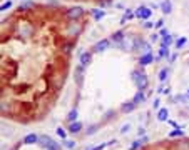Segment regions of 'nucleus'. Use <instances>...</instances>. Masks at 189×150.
I'll use <instances>...</instances> for the list:
<instances>
[{
	"label": "nucleus",
	"instance_id": "nucleus-39",
	"mask_svg": "<svg viewBox=\"0 0 189 150\" xmlns=\"http://www.w3.org/2000/svg\"><path fill=\"white\" fill-rule=\"evenodd\" d=\"M144 27H146V29H152V27H154V23H152V22H146V23H144Z\"/></svg>",
	"mask_w": 189,
	"mask_h": 150
},
{
	"label": "nucleus",
	"instance_id": "nucleus-19",
	"mask_svg": "<svg viewBox=\"0 0 189 150\" xmlns=\"http://www.w3.org/2000/svg\"><path fill=\"white\" fill-rule=\"evenodd\" d=\"M37 140H39V137H37L35 133H29V135L24 139V143H27V145H32V143H37Z\"/></svg>",
	"mask_w": 189,
	"mask_h": 150
},
{
	"label": "nucleus",
	"instance_id": "nucleus-36",
	"mask_svg": "<svg viewBox=\"0 0 189 150\" xmlns=\"http://www.w3.org/2000/svg\"><path fill=\"white\" fill-rule=\"evenodd\" d=\"M97 129H99V125H92L91 129H89V132H87V133H89V135H91V133H94V132H95V130H97Z\"/></svg>",
	"mask_w": 189,
	"mask_h": 150
},
{
	"label": "nucleus",
	"instance_id": "nucleus-29",
	"mask_svg": "<svg viewBox=\"0 0 189 150\" xmlns=\"http://www.w3.org/2000/svg\"><path fill=\"white\" fill-rule=\"evenodd\" d=\"M167 73H169V70H167V68H162V70L159 72V80H161V82H164V80L167 79Z\"/></svg>",
	"mask_w": 189,
	"mask_h": 150
},
{
	"label": "nucleus",
	"instance_id": "nucleus-2",
	"mask_svg": "<svg viewBox=\"0 0 189 150\" xmlns=\"http://www.w3.org/2000/svg\"><path fill=\"white\" fill-rule=\"evenodd\" d=\"M132 80H134L136 85H137V90L144 92V90L147 89L149 80H147V75H146L142 70H134V72H132Z\"/></svg>",
	"mask_w": 189,
	"mask_h": 150
},
{
	"label": "nucleus",
	"instance_id": "nucleus-27",
	"mask_svg": "<svg viewBox=\"0 0 189 150\" xmlns=\"http://www.w3.org/2000/svg\"><path fill=\"white\" fill-rule=\"evenodd\" d=\"M10 7H12V0H5V2H2V5H0V10L4 14V12H7Z\"/></svg>",
	"mask_w": 189,
	"mask_h": 150
},
{
	"label": "nucleus",
	"instance_id": "nucleus-38",
	"mask_svg": "<svg viewBox=\"0 0 189 150\" xmlns=\"http://www.w3.org/2000/svg\"><path fill=\"white\" fill-rule=\"evenodd\" d=\"M162 25H164V20H162V18L156 22V27H157V29H162Z\"/></svg>",
	"mask_w": 189,
	"mask_h": 150
},
{
	"label": "nucleus",
	"instance_id": "nucleus-31",
	"mask_svg": "<svg viewBox=\"0 0 189 150\" xmlns=\"http://www.w3.org/2000/svg\"><path fill=\"white\" fill-rule=\"evenodd\" d=\"M64 147H67V148H74V147H75V142H74V140H64Z\"/></svg>",
	"mask_w": 189,
	"mask_h": 150
},
{
	"label": "nucleus",
	"instance_id": "nucleus-44",
	"mask_svg": "<svg viewBox=\"0 0 189 150\" xmlns=\"http://www.w3.org/2000/svg\"><path fill=\"white\" fill-rule=\"evenodd\" d=\"M2 2H4V0H2Z\"/></svg>",
	"mask_w": 189,
	"mask_h": 150
},
{
	"label": "nucleus",
	"instance_id": "nucleus-33",
	"mask_svg": "<svg viewBox=\"0 0 189 150\" xmlns=\"http://www.w3.org/2000/svg\"><path fill=\"white\" fill-rule=\"evenodd\" d=\"M107 145H111V142H107V143H101V145H95L94 148H91V150H104Z\"/></svg>",
	"mask_w": 189,
	"mask_h": 150
},
{
	"label": "nucleus",
	"instance_id": "nucleus-3",
	"mask_svg": "<svg viewBox=\"0 0 189 150\" xmlns=\"http://www.w3.org/2000/svg\"><path fill=\"white\" fill-rule=\"evenodd\" d=\"M84 25L80 23L79 20H74V22H69L67 23V29H66V35L69 37V39H77V37L80 35V32H82Z\"/></svg>",
	"mask_w": 189,
	"mask_h": 150
},
{
	"label": "nucleus",
	"instance_id": "nucleus-9",
	"mask_svg": "<svg viewBox=\"0 0 189 150\" xmlns=\"http://www.w3.org/2000/svg\"><path fill=\"white\" fill-rule=\"evenodd\" d=\"M0 110H2V115H8L12 112V102L8 98H4L2 97V104H0Z\"/></svg>",
	"mask_w": 189,
	"mask_h": 150
},
{
	"label": "nucleus",
	"instance_id": "nucleus-35",
	"mask_svg": "<svg viewBox=\"0 0 189 150\" xmlns=\"http://www.w3.org/2000/svg\"><path fill=\"white\" fill-rule=\"evenodd\" d=\"M57 135L60 137V139H66L67 133H66V130H64V129H60V127H59V129H57Z\"/></svg>",
	"mask_w": 189,
	"mask_h": 150
},
{
	"label": "nucleus",
	"instance_id": "nucleus-23",
	"mask_svg": "<svg viewBox=\"0 0 189 150\" xmlns=\"http://www.w3.org/2000/svg\"><path fill=\"white\" fill-rule=\"evenodd\" d=\"M132 17H134V12H132L131 8H126V15L120 18V23H126V22H127L129 18H132Z\"/></svg>",
	"mask_w": 189,
	"mask_h": 150
},
{
	"label": "nucleus",
	"instance_id": "nucleus-34",
	"mask_svg": "<svg viewBox=\"0 0 189 150\" xmlns=\"http://www.w3.org/2000/svg\"><path fill=\"white\" fill-rule=\"evenodd\" d=\"M187 98H189L187 95H178L176 97V102H182L184 104V102H187Z\"/></svg>",
	"mask_w": 189,
	"mask_h": 150
},
{
	"label": "nucleus",
	"instance_id": "nucleus-20",
	"mask_svg": "<svg viewBox=\"0 0 189 150\" xmlns=\"http://www.w3.org/2000/svg\"><path fill=\"white\" fill-rule=\"evenodd\" d=\"M144 98H146V97H144V92H141V90H137V93H136V95H134V98H132V102H134V104L137 105V104H142V102H144Z\"/></svg>",
	"mask_w": 189,
	"mask_h": 150
},
{
	"label": "nucleus",
	"instance_id": "nucleus-26",
	"mask_svg": "<svg viewBox=\"0 0 189 150\" xmlns=\"http://www.w3.org/2000/svg\"><path fill=\"white\" fill-rule=\"evenodd\" d=\"M186 43H187V39H186V37H179V39L176 40V48H182Z\"/></svg>",
	"mask_w": 189,
	"mask_h": 150
},
{
	"label": "nucleus",
	"instance_id": "nucleus-5",
	"mask_svg": "<svg viewBox=\"0 0 189 150\" xmlns=\"http://www.w3.org/2000/svg\"><path fill=\"white\" fill-rule=\"evenodd\" d=\"M39 140H40V145L44 147L45 150H60V145L55 140H52L49 135H42Z\"/></svg>",
	"mask_w": 189,
	"mask_h": 150
},
{
	"label": "nucleus",
	"instance_id": "nucleus-40",
	"mask_svg": "<svg viewBox=\"0 0 189 150\" xmlns=\"http://www.w3.org/2000/svg\"><path fill=\"white\" fill-rule=\"evenodd\" d=\"M129 129H131V125H124L122 129H120V132H122V133H126V132H127Z\"/></svg>",
	"mask_w": 189,
	"mask_h": 150
},
{
	"label": "nucleus",
	"instance_id": "nucleus-25",
	"mask_svg": "<svg viewBox=\"0 0 189 150\" xmlns=\"http://www.w3.org/2000/svg\"><path fill=\"white\" fill-rule=\"evenodd\" d=\"M67 120L72 123V122H77V110L75 108H72V110L69 112V115H67Z\"/></svg>",
	"mask_w": 189,
	"mask_h": 150
},
{
	"label": "nucleus",
	"instance_id": "nucleus-16",
	"mask_svg": "<svg viewBox=\"0 0 189 150\" xmlns=\"http://www.w3.org/2000/svg\"><path fill=\"white\" fill-rule=\"evenodd\" d=\"M136 108V104L134 102H124L122 107H120V110L124 112V114H129V112H132Z\"/></svg>",
	"mask_w": 189,
	"mask_h": 150
},
{
	"label": "nucleus",
	"instance_id": "nucleus-41",
	"mask_svg": "<svg viewBox=\"0 0 189 150\" xmlns=\"http://www.w3.org/2000/svg\"><path fill=\"white\" fill-rule=\"evenodd\" d=\"M159 102L161 100H154V108H159Z\"/></svg>",
	"mask_w": 189,
	"mask_h": 150
},
{
	"label": "nucleus",
	"instance_id": "nucleus-12",
	"mask_svg": "<svg viewBox=\"0 0 189 150\" xmlns=\"http://www.w3.org/2000/svg\"><path fill=\"white\" fill-rule=\"evenodd\" d=\"M91 58H92V52H84L80 54V65L82 67H87L91 64Z\"/></svg>",
	"mask_w": 189,
	"mask_h": 150
},
{
	"label": "nucleus",
	"instance_id": "nucleus-37",
	"mask_svg": "<svg viewBox=\"0 0 189 150\" xmlns=\"http://www.w3.org/2000/svg\"><path fill=\"white\" fill-rule=\"evenodd\" d=\"M159 35H161V39H162V37H166V35H169V32H167L166 29H161V32H159Z\"/></svg>",
	"mask_w": 189,
	"mask_h": 150
},
{
	"label": "nucleus",
	"instance_id": "nucleus-8",
	"mask_svg": "<svg viewBox=\"0 0 189 150\" xmlns=\"http://www.w3.org/2000/svg\"><path fill=\"white\" fill-rule=\"evenodd\" d=\"M109 45H111V40L109 39H102V40H99V42L95 43L92 50H94L95 54H101V52H104V50L109 48Z\"/></svg>",
	"mask_w": 189,
	"mask_h": 150
},
{
	"label": "nucleus",
	"instance_id": "nucleus-32",
	"mask_svg": "<svg viewBox=\"0 0 189 150\" xmlns=\"http://www.w3.org/2000/svg\"><path fill=\"white\" fill-rule=\"evenodd\" d=\"M182 135H184V133H182V130H172V132L171 133H169V137H182Z\"/></svg>",
	"mask_w": 189,
	"mask_h": 150
},
{
	"label": "nucleus",
	"instance_id": "nucleus-6",
	"mask_svg": "<svg viewBox=\"0 0 189 150\" xmlns=\"http://www.w3.org/2000/svg\"><path fill=\"white\" fill-rule=\"evenodd\" d=\"M151 15H152V10L147 7H139L134 12V17L139 18V20H147V18H151Z\"/></svg>",
	"mask_w": 189,
	"mask_h": 150
},
{
	"label": "nucleus",
	"instance_id": "nucleus-11",
	"mask_svg": "<svg viewBox=\"0 0 189 150\" xmlns=\"http://www.w3.org/2000/svg\"><path fill=\"white\" fill-rule=\"evenodd\" d=\"M154 60V55L151 54H144V55H141V57H139V65H141V67H146V65H149L151 62Z\"/></svg>",
	"mask_w": 189,
	"mask_h": 150
},
{
	"label": "nucleus",
	"instance_id": "nucleus-21",
	"mask_svg": "<svg viewBox=\"0 0 189 150\" xmlns=\"http://www.w3.org/2000/svg\"><path fill=\"white\" fill-rule=\"evenodd\" d=\"M157 120L159 122L167 120V108H159V112H157Z\"/></svg>",
	"mask_w": 189,
	"mask_h": 150
},
{
	"label": "nucleus",
	"instance_id": "nucleus-7",
	"mask_svg": "<svg viewBox=\"0 0 189 150\" xmlns=\"http://www.w3.org/2000/svg\"><path fill=\"white\" fill-rule=\"evenodd\" d=\"M134 50H136V52H144V54H149V52H151V45L146 42V40H142V39H136Z\"/></svg>",
	"mask_w": 189,
	"mask_h": 150
},
{
	"label": "nucleus",
	"instance_id": "nucleus-42",
	"mask_svg": "<svg viewBox=\"0 0 189 150\" xmlns=\"http://www.w3.org/2000/svg\"><path fill=\"white\" fill-rule=\"evenodd\" d=\"M176 58H178V55H176V54H174V55H171V57H169V60H171V62H174V60H176Z\"/></svg>",
	"mask_w": 189,
	"mask_h": 150
},
{
	"label": "nucleus",
	"instance_id": "nucleus-30",
	"mask_svg": "<svg viewBox=\"0 0 189 150\" xmlns=\"http://www.w3.org/2000/svg\"><path fill=\"white\" fill-rule=\"evenodd\" d=\"M92 14H94V18H95V20H101V18L104 17V15H106V14H104L102 10H99V8H97V10H94Z\"/></svg>",
	"mask_w": 189,
	"mask_h": 150
},
{
	"label": "nucleus",
	"instance_id": "nucleus-15",
	"mask_svg": "<svg viewBox=\"0 0 189 150\" xmlns=\"http://www.w3.org/2000/svg\"><path fill=\"white\" fill-rule=\"evenodd\" d=\"M80 130H82V123H80V122H72V123L69 125L67 132L69 133H79Z\"/></svg>",
	"mask_w": 189,
	"mask_h": 150
},
{
	"label": "nucleus",
	"instance_id": "nucleus-1",
	"mask_svg": "<svg viewBox=\"0 0 189 150\" xmlns=\"http://www.w3.org/2000/svg\"><path fill=\"white\" fill-rule=\"evenodd\" d=\"M34 33H35V27H34L32 22H29V20L18 22V25H17V35L20 37V39H29V37H32Z\"/></svg>",
	"mask_w": 189,
	"mask_h": 150
},
{
	"label": "nucleus",
	"instance_id": "nucleus-10",
	"mask_svg": "<svg viewBox=\"0 0 189 150\" xmlns=\"http://www.w3.org/2000/svg\"><path fill=\"white\" fill-rule=\"evenodd\" d=\"M72 50H74V42L72 40H67V42H64L60 45V52L64 55H70L72 54Z\"/></svg>",
	"mask_w": 189,
	"mask_h": 150
},
{
	"label": "nucleus",
	"instance_id": "nucleus-4",
	"mask_svg": "<svg viewBox=\"0 0 189 150\" xmlns=\"http://www.w3.org/2000/svg\"><path fill=\"white\" fill-rule=\"evenodd\" d=\"M84 15H85V10H84L82 7H70V8L66 10V17L69 18L70 22L79 20V18H82Z\"/></svg>",
	"mask_w": 189,
	"mask_h": 150
},
{
	"label": "nucleus",
	"instance_id": "nucleus-14",
	"mask_svg": "<svg viewBox=\"0 0 189 150\" xmlns=\"http://www.w3.org/2000/svg\"><path fill=\"white\" fill-rule=\"evenodd\" d=\"M161 10H162L164 15H169L172 12V4H171V0H164L162 4H161Z\"/></svg>",
	"mask_w": 189,
	"mask_h": 150
},
{
	"label": "nucleus",
	"instance_id": "nucleus-24",
	"mask_svg": "<svg viewBox=\"0 0 189 150\" xmlns=\"http://www.w3.org/2000/svg\"><path fill=\"white\" fill-rule=\"evenodd\" d=\"M85 67H82V65H79V67H77V72H75V80H77V83H82V70Z\"/></svg>",
	"mask_w": 189,
	"mask_h": 150
},
{
	"label": "nucleus",
	"instance_id": "nucleus-18",
	"mask_svg": "<svg viewBox=\"0 0 189 150\" xmlns=\"http://www.w3.org/2000/svg\"><path fill=\"white\" fill-rule=\"evenodd\" d=\"M146 142H147V137L137 139V140H136V142L131 145V148H129V150H137V148H141V147H142V143H146Z\"/></svg>",
	"mask_w": 189,
	"mask_h": 150
},
{
	"label": "nucleus",
	"instance_id": "nucleus-43",
	"mask_svg": "<svg viewBox=\"0 0 189 150\" xmlns=\"http://www.w3.org/2000/svg\"><path fill=\"white\" fill-rule=\"evenodd\" d=\"M186 95H187V97H189V90H187V92H186Z\"/></svg>",
	"mask_w": 189,
	"mask_h": 150
},
{
	"label": "nucleus",
	"instance_id": "nucleus-22",
	"mask_svg": "<svg viewBox=\"0 0 189 150\" xmlns=\"http://www.w3.org/2000/svg\"><path fill=\"white\" fill-rule=\"evenodd\" d=\"M171 43H172V37H171V33L161 39V47H169Z\"/></svg>",
	"mask_w": 189,
	"mask_h": 150
},
{
	"label": "nucleus",
	"instance_id": "nucleus-17",
	"mask_svg": "<svg viewBox=\"0 0 189 150\" xmlns=\"http://www.w3.org/2000/svg\"><path fill=\"white\" fill-rule=\"evenodd\" d=\"M167 57H171V55H169V47H161V48H159V55L156 57V60L167 58Z\"/></svg>",
	"mask_w": 189,
	"mask_h": 150
},
{
	"label": "nucleus",
	"instance_id": "nucleus-13",
	"mask_svg": "<svg viewBox=\"0 0 189 150\" xmlns=\"http://www.w3.org/2000/svg\"><path fill=\"white\" fill-rule=\"evenodd\" d=\"M124 39H126V33H124L122 30H119V32H114L112 35H111V40H112V42H116V43H122Z\"/></svg>",
	"mask_w": 189,
	"mask_h": 150
},
{
	"label": "nucleus",
	"instance_id": "nucleus-28",
	"mask_svg": "<svg viewBox=\"0 0 189 150\" xmlns=\"http://www.w3.org/2000/svg\"><path fill=\"white\" fill-rule=\"evenodd\" d=\"M29 7H34V2L32 0H27V2H24L20 7H18V10L22 12V10H29Z\"/></svg>",
	"mask_w": 189,
	"mask_h": 150
}]
</instances>
